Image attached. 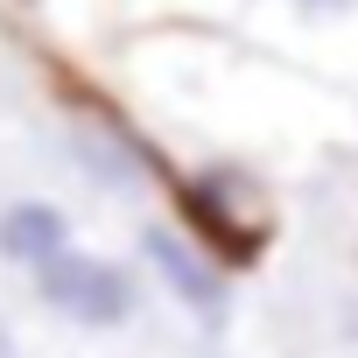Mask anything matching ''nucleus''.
Returning a JSON list of instances; mask_svg holds the SVG:
<instances>
[{
    "instance_id": "1",
    "label": "nucleus",
    "mask_w": 358,
    "mask_h": 358,
    "mask_svg": "<svg viewBox=\"0 0 358 358\" xmlns=\"http://www.w3.org/2000/svg\"><path fill=\"white\" fill-rule=\"evenodd\" d=\"M36 281V295H43V309L50 316H64V323H78V330H127L134 323V309H141V281L120 267V260H106V253H64V260H50L43 274H29Z\"/></svg>"
},
{
    "instance_id": "2",
    "label": "nucleus",
    "mask_w": 358,
    "mask_h": 358,
    "mask_svg": "<svg viewBox=\"0 0 358 358\" xmlns=\"http://www.w3.org/2000/svg\"><path fill=\"white\" fill-rule=\"evenodd\" d=\"M148 267H155V281L183 302L190 316H204V323H218L225 316V267L204 253V246H190L183 232H169V225H155L148 239Z\"/></svg>"
},
{
    "instance_id": "3",
    "label": "nucleus",
    "mask_w": 358,
    "mask_h": 358,
    "mask_svg": "<svg viewBox=\"0 0 358 358\" xmlns=\"http://www.w3.org/2000/svg\"><path fill=\"white\" fill-rule=\"evenodd\" d=\"M71 253V218L64 204L50 197H15L8 211H0V260L22 267V274H43L50 260Z\"/></svg>"
},
{
    "instance_id": "4",
    "label": "nucleus",
    "mask_w": 358,
    "mask_h": 358,
    "mask_svg": "<svg viewBox=\"0 0 358 358\" xmlns=\"http://www.w3.org/2000/svg\"><path fill=\"white\" fill-rule=\"evenodd\" d=\"M288 8H295L302 22H344V15L358 8V0H288Z\"/></svg>"
},
{
    "instance_id": "5",
    "label": "nucleus",
    "mask_w": 358,
    "mask_h": 358,
    "mask_svg": "<svg viewBox=\"0 0 358 358\" xmlns=\"http://www.w3.org/2000/svg\"><path fill=\"white\" fill-rule=\"evenodd\" d=\"M0 358H22V344H15V330L0 323Z\"/></svg>"
}]
</instances>
